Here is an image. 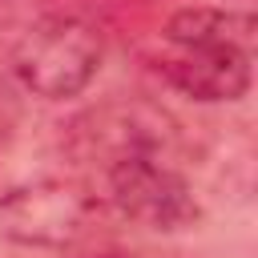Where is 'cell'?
I'll list each match as a JSON object with an SVG mask.
<instances>
[{"instance_id":"6da1fadb","label":"cell","mask_w":258,"mask_h":258,"mask_svg":"<svg viewBox=\"0 0 258 258\" xmlns=\"http://www.w3.org/2000/svg\"><path fill=\"white\" fill-rule=\"evenodd\" d=\"M254 20L230 8H181L161 32V73L194 101H238L250 89Z\"/></svg>"},{"instance_id":"7a4b0ae2","label":"cell","mask_w":258,"mask_h":258,"mask_svg":"<svg viewBox=\"0 0 258 258\" xmlns=\"http://www.w3.org/2000/svg\"><path fill=\"white\" fill-rule=\"evenodd\" d=\"M105 60L101 32L81 16H44L12 44V77L40 101H64L93 85Z\"/></svg>"},{"instance_id":"3957f363","label":"cell","mask_w":258,"mask_h":258,"mask_svg":"<svg viewBox=\"0 0 258 258\" xmlns=\"http://www.w3.org/2000/svg\"><path fill=\"white\" fill-rule=\"evenodd\" d=\"M105 185L121 218L157 234L185 230L202 214L185 173L169 161V153H157V149L113 157L105 165Z\"/></svg>"},{"instance_id":"277c9868","label":"cell","mask_w":258,"mask_h":258,"mask_svg":"<svg viewBox=\"0 0 258 258\" xmlns=\"http://www.w3.org/2000/svg\"><path fill=\"white\" fill-rule=\"evenodd\" d=\"M89 222V198L60 177H28L0 194L4 238L36 250H56L81 238Z\"/></svg>"},{"instance_id":"5b68a950","label":"cell","mask_w":258,"mask_h":258,"mask_svg":"<svg viewBox=\"0 0 258 258\" xmlns=\"http://www.w3.org/2000/svg\"><path fill=\"white\" fill-rule=\"evenodd\" d=\"M16 129H20V101H16L12 85H8V81H0V149H8V145H12Z\"/></svg>"}]
</instances>
